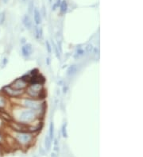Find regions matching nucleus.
Segmentation results:
<instances>
[{
	"label": "nucleus",
	"instance_id": "10",
	"mask_svg": "<svg viewBox=\"0 0 143 157\" xmlns=\"http://www.w3.org/2000/svg\"><path fill=\"white\" fill-rule=\"evenodd\" d=\"M22 22H23V25L25 26V27L28 30H30L31 26H32V21L30 20V17L28 15H25L23 17V19H22Z\"/></svg>",
	"mask_w": 143,
	"mask_h": 157
},
{
	"label": "nucleus",
	"instance_id": "19",
	"mask_svg": "<svg viewBox=\"0 0 143 157\" xmlns=\"http://www.w3.org/2000/svg\"><path fill=\"white\" fill-rule=\"evenodd\" d=\"M83 53H84V50L82 49H79L78 50L76 51V54H78V56L83 55Z\"/></svg>",
	"mask_w": 143,
	"mask_h": 157
},
{
	"label": "nucleus",
	"instance_id": "2",
	"mask_svg": "<svg viewBox=\"0 0 143 157\" xmlns=\"http://www.w3.org/2000/svg\"><path fill=\"white\" fill-rule=\"evenodd\" d=\"M16 100L19 101L18 106L35 111H44L45 107V100L31 98L29 97L19 98H16Z\"/></svg>",
	"mask_w": 143,
	"mask_h": 157
},
{
	"label": "nucleus",
	"instance_id": "15",
	"mask_svg": "<svg viewBox=\"0 0 143 157\" xmlns=\"http://www.w3.org/2000/svg\"><path fill=\"white\" fill-rule=\"evenodd\" d=\"M5 19H6V14L5 12H0V25H2L4 23Z\"/></svg>",
	"mask_w": 143,
	"mask_h": 157
},
{
	"label": "nucleus",
	"instance_id": "20",
	"mask_svg": "<svg viewBox=\"0 0 143 157\" xmlns=\"http://www.w3.org/2000/svg\"><path fill=\"white\" fill-rule=\"evenodd\" d=\"M60 3H61V0H57V2H56V4L54 5V7H53V10H56V7L60 6Z\"/></svg>",
	"mask_w": 143,
	"mask_h": 157
},
{
	"label": "nucleus",
	"instance_id": "14",
	"mask_svg": "<svg viewBox=\"0 0 143 157\" xmlns=\"http://www.w3.org/2000/svg\"><path fill=\"white\" fill-rule=\"evenodd\" d=\"M48 136L51 140H53L54 137V125L53 122H50V124H49V135H48Z\"/></svg>",
	"mask_w": 143,
	"mask_h": 157
},
{
	"label": "nucleus",
	"instance_id": "21",
	"mask_svg": "<svg viewBox=\"0 0 143 157\" xmlns=\"http://www.w3.org/2000/svg\"><path fill=\"white\" fill-rule=\"evenodd\" d=\"M3 125H4V121L2 120V118H0V130L2 129V126H3Z\"/></svg>",
	"mask_w": 143,
	"mask_h": 157
},
{
	"label": "nucleus",
	"instance_id": "22",
	"mask_svg": "<svg viewBox=\"0 0 143 157\" xmlns=\"http://www.w3.org/2000/svg\"><path fill=\"white\" fill-rule=\"evenodd\" d=\"M2 134L0 133V141H2Z\"/></svg>",
	"mask_w": 143,
	"mask_h": 157
},
{
	"label": "nucleus",
	"instance_id": "18",
	"mask_svg": "<svg viewBox=\"0 0 143 157\" xmlns=\"http://www.w3.org/2000/svg\"><path fill=\"white\" fill-rule=\"evenodd\" d=\"M62 135L64 137H67V133H66V123L64 124L62 126Z\"/></svg>",
	"mask_w": 143,
	"mask_h": 157
},
{
	"label": "nucleus",
	"instance_id": "17",
	"mask_svg": "<svg viewBox=\"0 0 143 157\" xmlns=\"http://www.w3.org/2000/svg\"><path fill=\"white\" fill-rule=\"evenodd\" d=\"M45 45H46V49L48 53H52V47H51V44L50 43L48 42V41H45Z\"/></svg>",
	"mask_w": 143,
	"mask_h": 157
},
{
	"label": "nucleus",
	"instance_id": "9",
	"mask_svg": "<svg viewBox=\"0 0 143 157\" xmlns=\"http://www.w3.org/2000/svg\"><path fill=\"white\" fill-rule=\"evenodd\" d=\"M34 19L36 25H40L42 23V16H41V13L37 9H34Z\"/></svg>",
	"mask_w": 143,
	"mask_h": 157
},
{
	"label": "nucleus",
	"instance_id": "5",
	"mask_svg": "<svg viewBox=\"0 0 143 157\" xmlns=\"http://www.w3.org/2000/svg\"><path fill=\"white\" fill-rule=\"evenodd\" d=\"M2 94L6 95L8 98H21L25 94V90H15L14 88H12L10 85L4 87L2 88Z\"/></svg>",
	"mask_w": 143,
	"mask_h": 157
},
{
	"label": "nucleus",
	"instance_id": "6",
	"mask_svg": "<svg viewBox=\"0 0 143 157\" xmlns=\"http://www.w3.org/2000/svg\"><path fill=\"white\" fill-rule=\"evenodd\" d=\"M29 85V83L27 82L24 81L22 78H19L15 79L13 83L10 84V87L12 88H14L15 90H25L26 87Z\"/></svg>",
	"mask_w": 143,
	"mask_h": 157
},
{
	"label": "nucleus",
	"instance_id": "7",
	"mask_svg": "<svg viewBox=\"0 0 143 157\" xmlns=\"http://www.w3.org/2000/svg\"><path fill=\"white\" fill-rule=\"evenodd\" d=\"M33 53V46L30 43H26L22 47V53L25 57H29Z\"/></svg>",
	"mask_w": 143,
	"mask_h": 157
},
{
	"label": "nucleus",
	"instance_id": "1",
	"mask_svg": "<svg viewBox=\"0 0 143 157\" xmlns=\"http://www.w3.org/2000/svg\"><path fill=\"white\" fill-rule=\"evenodd\" d=\"M43 112L44 111H35L18 106L12 111V119L17 122L30 125L37 120H39Z\"/></svg>",
	"mask_w": 143,
	"mask_h": 157
},
{
	"label": "nucleus",
	"instance_id": "3",
	"mask_svg": "<svg viewBox=\"0 0 143 157\" xmlns=\"http://www.w3.org/2000/svg\"><path fill=\"white\" fill-rule=\"evenodd\" d=\"M25 94L27 95V97L36 99L44 100L46 93L43 84L41 83H31L29 84L25 90Z\"/></svg>",
	"mask_w": 143,
	"mask_h": 157
},
{
	"label": "nucleus",
	"instance_id": "8",
	"mask_svg": "<svg viewBox=\"0 0 143 157\" xmlns=\"http://www.w3.org/2000/svg\"><path fill=\"white\" fill-rule=\"evenodd\" d=\"M7 98H8L3 94H0V111L4 110L7 106Z\"/></svg>",
	"mask_w": 143,
	"mask_h": 157
},
{
	"label": "nucleus",
	"instance_id": "12",
	"mask_svg": "<svg viewBox=\"0 0 143 157\" xmlns=\"http://www.w3.org/2000/svg\"><path fill=\"white\" fill-rule=\"evenodd\" d=\"M51 145H52V140L49 138V136H46L45 138V147L47 151H49L51 148Z\"/></svg>",
	"mask_w": 143,
	"mask_h": 157
},
{
	"label": "nucleus",
	"instance_id": "23",
	"mask_svg": "<svg viewBox=\"0 0 143 157\" xmlns=\"http://www.w3.org/2000/svg\"><path fill=\"white\" fill-rule=\"evenodd\" d=\"M8 1H9V0H3V2H4L5 3H7V2H8Z\"/></svg>",
	"mask_w": 143,
	"mask_h": 157
},
{
	"label": "nucleus",
	"instance_id": "4",
	"mask_svg": "<svg viewBox=\"0 0 143 157\" xmlns=\"http://www.w3.org/2000/svg\"><path fill=\"white\" fill-rule=\"evenodd\" d=\"M13 137L19 146H28L33 142L34 134L28 131H14Z\"/></svg>",
	"mask_w": 143,
	"mask_h": 157
},
{
	"label": "nucleus",
	"instance_id": "13",
	"mask_svg": "<svg viewBox=\"0 0 143 157\" xmlns=\"http://www.w3.org/2000/svg\"><path fill=\"white\" fill-rule=\"evenodd\" d=\"M60 11H61V13H62V14H65L68 10L67 2H66L65 0L62 1L61 3H60Z\"/></svg>",
	"mask_w": 143,
	"mask_h": 157
},
{
	"label": "nucleus",
	"instance_id": "16",
	"mask_svg": "<svg viewBox=\"0 0 143 157\" xmlns=\"http://www.w3.org/2000/svg\"><path fill=\"white\" fill-rule=\"evenodd\" d=\"M93 49H94V48H93L92 44H88L87 46H86L85 51H86V53H92V52L93 51Z\"/></svg>",
	"mask_w": 143,
	"mask_h": 157
},
{
	"label": "nucleus",
	"instance_id": "24",
	"mask_svg": "<svg viewBox=\"0 0 143 157\" xmlns=\"http://www.w3.org/2000/svg\"><path fill=\"white\" fill-rule=\"evenodd\" d=\"M48 1H49V2H52V0H48Z\"/></svg>",
	"mask_w": 143,
	"mask_h": 157
},
{
	"label": "nucleus",
	"instance_id": "11",
	"mask_svg": "<svg viewBox=\"0 0 143 157\" xmlns=\"http://www.w3.org/2000/svg\"><path fill=\"white\" fill-rule=\"evenodd\" d=\"M77 72V67H76V65H72L69 67V69L67 71V75L69 76H72L76 74Z\"/></svg>",
	"mask_w": 143,
	"mask_h": 157
}]
</instances>
